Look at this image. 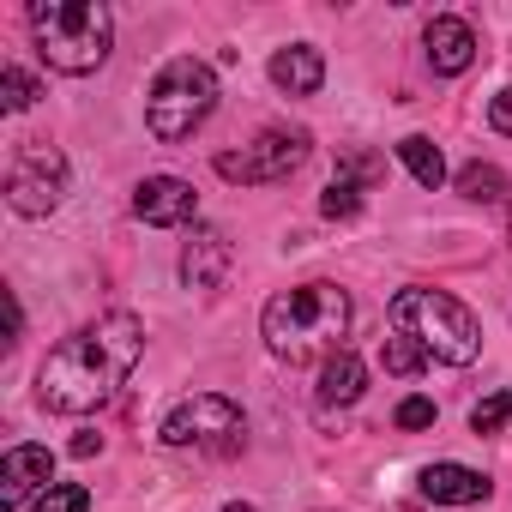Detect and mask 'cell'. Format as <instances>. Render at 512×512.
Instances as JSON below:
<instances>
[{
  "label": "cell",
  "instance_id": "cell-1",
  "mask_svg": "<svg viewBox=\"0 0 512 512\" xmlns=\"http://www.w3.org/2000/svg\"><path fill=\"white\" fill-rule=\"evenodd\" d=\"M139 356H145V320L115 308V314L79 326L67 344L49 350V362L37 374V398L55 416H91V410H103L127 386Z\"/></svg>",
  "mask_w": 512,
  "mask_h": 512
},
{
  "label": "cell",
  "instance_id": "cell-2",
  "mask_svg": "<svg viewBox=\"0 0 512 512\" xmlns=\"http://www.w3.org/2000/svg\"><path fill=\"white\" fill-rule=\"evenodd\" d=\"M260 332H266V350L278 356V362H314L320 350H344L338 338L350 332V296L338 290V284H296V290H284V296H272L266 302V314H260Z\"/></svg>",
  "mask_w": 512,
  "mask_h": 512
},
{
  "label": "cell",
  "instance_id": "cell-3",
  "mask_svg": "<svg viewBox=\"0 0 512 512\" xmlns=\"http://www.w3.org/2000/svg\"><path fill=\"white\" fill-rule=\"evenodd\" d=\"M31 31H37V55L55 73L85 79L109 61L115 19L103 0H31Z\"/></svg>",
  "mask_w": 512,
  "mask_h": 512
},
{
  "label": "cell",
  "instance_id": "cell-4",
  "mask_svg": "<svg viewBox=\"0 0 512 512\" xmlns=\"http://www.w3.org/2000/svg\"><path fill=\"white\" fill-rule=\"evenodd\" d=\"M392 326L404 338H416L428 350V362H446V368H464L482 350L476 314L464 302H452L446 290H398L392 296Z\"/></svg>",
  "mask_w": 512,
  "mask_h": 512
},
{
  "label": "cell",
  "instance_id": "cell-5",
  "mask_svg": "<svg viewBox=\"0 0 512 512\" xmlns=\"http://www.w3.org/2000/svg\"><path fill=\"white\" fill-rule=\"evenodd\" d=\"M217 109V73L193 55H175L157 67L151 79V97H145V127L163 139V145H181L205 127V115Z\"/></svg>",
  "mask_w": 512,
  "mask_h": 512
},
{
  "label": "cell",
  "instance_id": "cell-6",
  "mask_svg": "<svg viewBox=\"0 0 512 512\" xmlns=\"http://www.w3.org/2000/svg\"><path fill=\"white\" fill-rule=\"evenodd\" d=\"M67 199V157L49 139H25L7 163V205L19 217H49Z\"/></svg>",
  "mask_w": 512,
  "mask_h": 512
},
{
  "label": "cell",
  "instance_id": "cell-7",
  "mask_svg": "<svg viewBox=\"0 0 512 512\" xmlns=\"http://www.w3.org/2000/svg\"><path fill=\"white\" fill-rule=\"evenodd\" d=\"M308 133H290V127H266L253 145L241 151H223L217 157V175L223 181H241V187H272V181H290L302 163H308Z\"/></svg>",
  "mask_w": 512,
  "mask_h": 512
},
{
  "label": "cell",
  "instance_id": "cell-8",
  "mask_svg": "<svg viewBox=\"0 0 512 512\" xmlns=\"http://www.w3.org/2000/svg\"><path fill=\"white\" fill-rule=\"evenodd\" d=\"M157 440L175 446V452H187V446H217V452H229V446L241 440V410H235L223 392H193L187 404H175V410L163 416Z\"/></svg>",
  "mask_w": 512,
  "mask_h": 512
},
{
  "label": "cell",
  "instance_id": "cell-9",
  "mask_svg": "<svg viewBox=\"0 0 512 512\" xmlns=\"http://www.w3.org/2000/svg\"><path fill=\"white\" fill-rule=\"evenodd\" d=\"M133 211H139V223H151V229H181V223H193L199 193H193V181H181V175H145L139 193H133Z\"/></svg>",
  "mask_w": 512,
  "mask_h": 512
},
{
  "label": "cell",
  "instance_id": "cell-10",
  "mask_svg": "<svg viewBox=\"0 0 512 512\" xmlns=\"http://www.w3.org/2000/svg\"><path fill=\"white\" fill-rule=\"evenodd\" d=\"M55 488V452L49 446H13L0 458V506L19 512L31 494H49Z\"/></svg>",
  "mask_w": 512,
  "mask_h": 512
},
{
  "label": "cell",
  "instance_id": "cell-11",
  "mask_svg": "<svg viewBox=\"0 0 512 512\" xmlns=\"http://www.w3.org/2000/svg\"><path fill=\"white\" fill-rule=\"evenodd\" d=\"M229 260H235L229 235L211 229V223H199V229L187 235V247H181V284H187V290H217V284L229 278Z\"/></svg>",
  "mask_w": 512,
  "mask_h": 512
},
{
  "label": "cell",
  "instance_id": "cell-12",
  "mask_svg": "<svg viewBox=\"0 0 512 512\" xmlns=\"http://www.w3.org/2000/svg\"><path fill=\"white\" fill-rule=\"evenodd\" d=\"M422 49H428V67L434 73H464L470 61H476V31L464 25V19H434L428 31H422Z\"/></svg>",
  "mask_w": 512,
  "mask_h": 512
},
{
  "label": "cell",
  "instance_id": "cell-13",
  "mask_svg": "<svg viewBox=\"0 0 512 512\" xmlns=\"http://www.w3.org/2000/svg\"><path fill=\"white\" fill-rule=\"evenodd\" d=\"M422 500H434V506H476V500H488V476L470 470V464H428L422 470Z\"/></svg>",
  "mask_w": 512,
  "mask_h": 512
},
{
  "label": "cell",
  "instance_id": "cell-14",
  "mask_svg": "<svg viewBox=\"0 0 512 512\" xmlns=\"http://www.w3.org/2000/svg\"><path fill=\"white\" fill-rule=\"evenodd\" d=\"M272 85L290 91V97H314V91L326 85V61H320V49H308V43L278 49V55H272Z\"/></svg>",
  "mask_w": 512,
  "mask_h": 512
},
{
  "label": "cell",
  "instance_id": "cell-15",
  "mask_svg": "<svg viewBox=\"0 0 512 512\" xmlns=\"http://www.w3.org/2000/svg\"><path fill=\"white\" fill-rule=\"evenodd\" d=\"M362 386H368V368H362L356 350L326 356V368H320V410H332V404H356Z\"/></svg>",
  "mask_w": 512,
  "mask_h": 512
},
{
  "label": "cell",
  "instance_id": "cell-16",
  "mask_svg": "<svg viewBox=\"0 0 512 512\" xmlns=\"http://www.w3.org/2000/svg\"><path fill=\"white\" fill-rule=\"evenodd\" d=\"M398 157H404V169H410L422 187H440V181H446V157H440V145H434L428 133L398 139Z\"/></svg>",
  "mask_w": 512,
  "mask_h": 512
},
{
  "label": "cell",
  "instance_id": "cell-17",
  "mask_svg": "<svg viewBox=\"0 0 512 512\" xmlns=\"http://www.w3.org/2000/svg\"><path fill=\"white\" fill-rule=\"evenodd\" d=\"M380 362H386V374H398V380H410V374H422V368H428V350H422L416 338H404V332H392V338L380 344Z\"/></svg>",
  "mask_w": 512,
  "mask_h": 512
},
{
  "label": "cell",
  "instance_id": "cell-18",
  "mask_svg": "<svg viewBox=\"0 0 512 512\" xmlns=\"http://www.w3.org/2000/svg\"><path fill=\"white\" fill-rule=\"evenodd\" d=\"M458 193H464V199H500V193H506V175H500L494 163H464V169H458Z\"/></svg>",
  "mask_w": 512,
  "mask_h": 512
},
{
  "label": "cell",
  "instance_id": "cell-19",
  "mask_svg": "<svg viewBox=\"0 0 512 512\" xmlns=\"http://www.w3.org/2000/svg\"><path fill=\"white\" fill-rule=\"evenodd\" d=\"M37 97H43V91H37V79H31L25 67H0V103H7L13 115H19V109H31Z\"/></svg>",
  "mask_w": 512,
  "mask_h": 512
},
{
  "label": "cell",
  "instance_id": "cell-20",
  "mask_svg": "<svg viewBox=\"0 0 512 512\" xmlns=\"http://www.w3.org/2000/svg\"><path fill=\"white\" fill-rule=\"evenodd\" d=\"M470 428H476V434H500V428H512V392L482 398V404L470 410Z\"/></svg>",
  "mask_w": 512,
  "mask_h": 512
},
{
  "label": "cell",
  "instance_id": "cell-21",
  "mask_svg": "<svg viewBox=\"0 0 512 512\" xmlns=\"http://www.w3.org/2000/svg\"><path fill=\"white\" fill-rule=\"evenodd\" d=\"M31 512H91V488L85 482H55Z\"/></svg>",
  "mask_w": 512,
  "mask_h": 512
},
{
  "label": "cell",
  "instance_id": "cell-22",
  "mask_svg": "<svg viewBox=\"0 0 512 512\" xmlns=\"http://www.w3.org/2000/svg\"><path fill=\"white\" fill-rule=\"evenodd\" d=\"M320 211H326L332 223H338V217H356V211H362V187H356L350 175H338V181L326 187V199H320Z\"/></svg>",
  "mask_w": 512,
  "mask_h": 512
},
{
  "label": "cell",
  "instance_id": "cell-23",
  "mask_svg": "<svg viewBox=\"0 0 512 512\" xmlns=\"http://www.w3.org/2000/svg\"><path fill=\"white\" fill-rule=\"evenodd\" d=\"M392 422H398V428H434V398H404Z\"/></svg>",
  "mask_w": 512,
  "mask_h": 512
},
{
  "label": "cell",
  "instance_id": "cell-24",
  "mask_svg": "<svg viewBox=\"0 0 512 512\" xmlns=\"http://www.w3.org/2000/svg\"><path fill=\"white\" fill-rule=\"evenodd\" d=\"M488 121H494V127H500V133L512 139V85H506V91H500V97L488 103Z\"/></svg>",
  "mask_w": 512,
  "mask_h": 512
},
{
  "label": "cell",
  "instance_id": "cell-25",
  "mask_svg": "<svg viewBox=\"0 0 512 512\" xmlns=\"http://www.w3.org/2000/svg\"><path fill=\"white\" fill-rule=\"evenodd\" d=\"M97 446H103V440H97V434H79V440H73V458H91V452H97Z\"/></svg>",
  "mask_w": 512,
  "mask_h": 512
},
{
  "label": "cell",
  "instance_id": "cell-26",
  "mask_svg": "<svg viewBox=\"0 0 512 512\" xmlns=\"http://www.w3.org/2000/svg\"><path fill=\"white\" fill-rule=\"evenodd\" d=\"M223 512H253V506H241V500H235V506H223Z\"/></svg>",
  "mask_w": 512,
  "mask_h": 512
},
{
  "label": "cell",
  "instance_id": "cell-27",
  "mask_svg": "<svg viewBox=\"0 0 512 512\" xmlns=\"http://www.w3.org/2000/svg\"><path fill=\"white\" fill-rule=\"evenodd\" d=\"M506 223H512V205H506Z\"/></svg>",
  "mask_w": 512,
  "mask_h": 512
}]
</instances>
